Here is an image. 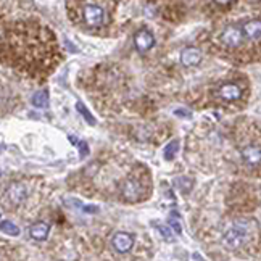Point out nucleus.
I'll use <instances>...</instances> for the list:
<instances>
[{"mask_svg": "<svg viewBox=\"0 0 261 261\" xmlns=\"http://www.w3.org/2000/svg\"><path fill=\"white\" fill-rule=\"evenodd\" d=\"M247 240V229L242 224H232L229 229L223 234V243L231 250L240 248Z\"/></svg>", "mask_w": 261, "mask_h": 261, "instance_id": "obj_1", "label": "nucleus"}, {"mask_svg": "<svg viewBox=\"0 0 261 261\" xmlns=\"http://www.w3.org/2000/svg\"><path fill=\"white\" fill-rule=\"evenodd\" d=\"M83 18L87 23V26L99 28L105 21V10L100 5L95 4H86L83 7Z\"/></svg>", "mask_w": 261, "mask_h": 261, "instance_id": "obj_2", "label": "nucleus"}, {"mask_svg": "<svg viewBox=\"0 0 261 261\" xmlns=\"http://www.w3.org/2000/svg\"><path fill=\"white\" fill-rule=\"evenodd\" d=\"M111 247H113V250L118 251V253H121V255L127 253V251H130V248L134 247L133 234L123 232V231L115 232L113 234V237H111Z\"/></svg>", "mask_w": 261, "mask_h": 261, "instance_id": "obj_3", "label": "nucleus"}, {"mask_svg": "<svg viewBox=\"0 0 261 261\" xmlns=\"http://www.w3.org/2000/svg\"><path fill=\"white\" fill-rule=\"evenodd\" d=\"M155 45V36L149 29H139L134 34V47L139 53H147Z\"/></svg>", "mask_w": 261, "mask_h": 261, "instance_id": "obj_4", "label": "nucleus"}, {"mask_svg": "<svg viewBox=\"0 0 261 261\" xmlns=\"http://www.w3.org/2000/svg\"><path fill=\"white\" fill-rule=\"evenodd\" d=\"M243 40H245V36H243V31L242 28L239 26H229L223 31L221 34V42L226 45V47H239L240 44H243Z\"/></svg>", "mask_w": 261, "mask_h": 261, "instance_id": "obj_5", "label": "nucleus"}, {"mask_svg": "<svg viewBox=\"0 0 261 261\" xmlns=\"http://www.w3.org/2000/svg\"><path fill=\"white\" fill-rule=\"evenodd\" d=\"M240 157L242 160L250 166H258L261 165V147L259 145H245L240 150Z\"/></svg>", "mask_w": 261, "mask_h": 261, "instance_id": "obj_6", "label": "nucleus"}, {"mask_svg": "<svg viewBox=\"0 0 261 261\" xmlns=\"http://www.w3.org/2000/svg\"><path fill=\"white\" fill-rule=\"evenodd\" d=\"M218 95L226 102H235L242 97V89L234 83H226L219 87Z\"/></svg>", "mask_w": 261, "mask_h": 261, "instance_id": "obj_7", "label": "nucleus"}, {"mask_svg": "<svg viewBox=\"0 0 261 261\" xmlns=\"http://www.w3.org/2000/svg\"><path fill=\"white\" fill-rule=\"evenodd\" d=\"M200 61H202V52L197 47H185L181 52V63L184 67L190 68V67H195V64H199Z\"/></svg>", "mask_w": 261, "mask_h": 261, "instance_id": "obj_8", "label": "nucleus"}, {"mask_svg": "<svg viewBox=\"0 0 261 261\" xmlns=\"http://www.w3.org/2000/svg\"><path fill=\"white\" fill-rule=\"evenodd\" d=\"M121 193H123V197L127 200H139L142 195V185L137 181H134V179H129V181H126L123 187H121Z\"/></svg>", "mask_w": 261, "mask_h": 261, "instance_id": "obj_9", "label": "nucleus"}, {"mask_svg": "<svg viewBox=\"0 0 261 261\" xmlns=\"http://www.w3.org/2000/svg\"><path fill=\"white\" fill-rule=\"evenodd\" d=\"M28 190L23 184H12L7 190V197L10 199V202L13 205H20V203L26 199Z\"/></svg>", "mask_w": 261, "mask_h": 261, "instance_id": "obj_10", "label": "nucleus"}, {"mask_svg": "<svg viewBox=\"0 0 261 261\" xmlns=\"http://www.w3.org/2000/svg\"><path fill=\"white\" fill-rule=\"evenodd\" d=\"M243 36L250 40L261 39V20H250L242 26Z\"/></svg>", "mask_w": 261, "mask_h": 261, "instance_id": "obj_11", "label": "nucleus"}, {"mask_svg": "<svg viewBox=\"0 0 261 261\" xmlns=\"http://www.w3.org/2000/svg\"><path fill=\"white\" fill-rule=\"evenodd\" d=\"M48 232H50V227H48L47 223H34L29 227V235L34 240H45L48 237Z\"/></svg>", "mask_w": 261, "mask_h": 261, "instance_id": "obj_12", "label": "nucleus"}, {"mask_svg": "<svg viewBox=\"0 0 261 261\" xmlns=\"http://www.w3.org/2000/svg\"><path fill=\"white\" fill-rule=\"evenodd\" d=\"M174 185L177 187L179 190H181L182 193H189L192 190V187H193V181L190 177H187V176H182V177H176L174 179Z\"/></svg>", "mask_w": 261, "mask_h": 261, "instance_id": "obj_13", "label": "nucleus"}, {"mask_svg": "<svg viewBox=\"0 0 261 261\" xmlns=\"http://www.w3.org/2000/svg\"><path fill=\"white\" fill-rule=\"evenodd\" d=\"M169 227L174 231L176 235L182 234V219H181V216H179L177 211H173V213L169 215Z\"/></svg>", "mask_w": 261, "mask_h": 261, "instance_id": "obj_14", "label": "nucleus"}, {"mask_svg": "<svg viewBox=\"0 0 261 261\" xmlns=\"http://www.w3.org/2000/svg\"><path fill=\"white\" fill-rule=\"evenodd\" d=\"M32 105H34L36 108H48V94H47V91L34 94V97H32Z\"/></svg>", "mask_w": 261, "mask_h": 261, "instance_id": "obj_15", "label": "nucleus"}, {"mask_svg": "<svg viewBox=\"0 0 261 261\" xmlns=\"http://www.w3.org/2000/svg\"><path fill=\"white\" fill-rule=\"evenodd\" d=\"M179 152V141L177 139H174V141H171L166 147H165V158L168 161L171 160H174L176 158V155Z\"/></svg>", "mask_w": 261, "mask_h": 261, "instance_id": "obj_16", "label": "nucleus"}, {"mask_svg": "<svg viewBox=\"0 0 261 261\" xmlns=\"http://www.w3.org/2000/svg\"><path fill=\"white\" fill-rule=\"evenodd\" d=\"M0 231H2L4 234H7V235H13V237L20 235V227L16 224H13L12 221H2L0 223Z\"/></svg>", "mask_w": 261, "mask_h": 261, "instance_id": "obj_17", "label": "nucleus"}, {"mask_svg": "<svg viewBox=\"0 0 261 261\" xmlns=\"http://www.w3.org/2000/svg\"><path fill=\"white\" fill-rule=\"evenodd\" d=\"M155 229H157L160 234H161V237L168 240V242H174V235L173 232H171V227L169 226H160V224H155Z\"/></svg>", "mask_w": 261, "mask_h": 261, "instance_id": "obj_18", "label": "nucleus"}, {"mask_svg": "<svg viewBox=\"0 0 261 261\" xmlns=\"http://www.w3.org/2000/svg\"><path fill=\"white\" fill-rule=\"evenodd\" d=\"M76 110H78V113H81V115H83V116L86 118V121H87L89 124H95V118L91 115V113H89V110L84 107V103L78 102V103H76Z\"/></svg>", "mask_w": 261, "mask_h": 261, "instance_id": "obj_19", "label": "nucleus"}, {"mask_svg": "<svg viewBox=\"0 0 261 261\" xmlns=\"http://www.w3.org/2000/svg\"><path fill=\"white\" fill-rule=\"evenodd\" d=\"M78 147H79V150H81V157H86V155L89 153V149H87V144H86L84 141H81V142L78 144Z\"/></svg>", "mask_w": 261, "mask_h": 261, "instance_id": "obj_20", "label": "nucleus"}, {"mask_svg": "<svg viewBox=\"0 0 261 261\" xmlns=\"http://www.w3.org/2000/svg\"><path fill=\"white\" fill-rule=\"evenodd\" d=\"M174 115L176 116H182V118H190L192 113L187 111V110H174Z\"/></svg>", "mask_w": 261, "mask_h": 261, "instance_id": "obj_21", "label": "nucleus"}, {"mask_svg": "<svg viewBox=\"0 0 261 261\" xmlns=\"http://www.w3.org/2000/svg\"><path fill=\"white\" fill-rule=\"evenodd\" d=\"M215 4H218V5H229L232 0H213Z\"/></svg>", "mask_w": 261, "mask_h": 261, "instance_id": "obj_22", "label": "nucleus"}, {"mask_svg": "<svg viewBox=\"0 0 261 261\" xmlns=\"http://www.w3.org/2000/svg\"><path fill=\"white\" fill-rule=\"evenodd\" d=\"M0 216H2V215H0Z\"/></svg>", "mask_w": 261, "mask_h": 261, "instance_id": "obj_23", "label": "nucleus"}]
</instances>
